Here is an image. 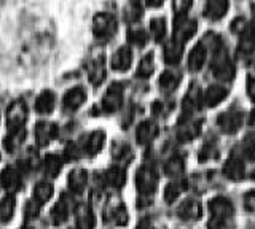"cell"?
I'll return each instance as SVG.
<instances>
[{
	"label": "cell",
	"instance_id": "obj_10",
	"mask_svg": "<svg viewBox=\"0 0 255 229\" xmlns=\"http://www.w3.org/2000/svg\"><path fill=\"white\" fill-rule=\"evenodd\" d=\"M21 183H22V177H21V170L18 167L8 165V167H5L3 172L0 173V185H2V188L8 194H14L21 188Z\"/></svg>",
	"mask_w": 255,
	"mask_h": 229
},
{
	"label": "cell",
	"instance_id": "obj_49",
	"mask_svg": "<svg viewBox=\"0 0 255 229\" xmlns=\"http://www.w3.org/2000/svg\"><path fill=\"white\" fill-rule=\"evenodd\" d=\"M137 229H151V226H150V223H148L147 220H143L142 223L139 225V228H137Z\"/></svg>",
	"mask_w": 255,
	"mask_h": 229
},
{
	"label": "cell",
	"instance_id": "obj_20",
	"mask_svg": "<svg viewBox=\"0 0 255 229\" xmlns=\"http://www.w3.org/2000/svg\"><path fill=\"white\" fill-rule=\"evenodd\" d=\"M227 96H228L227 88H223V86H220V84H212L204 91L203 102L207 107H217L222 100L227 99Z\"/></svg>",
	"mask_w": 255,
	"mask_h": 229
},
{
	"label": "cell",
	"instance_id": "obj_30",
	"mask_svg": "<svg viewBox=\"0 0 255 229\" xmlns=\"http://www.w3.org/2000/svg\"><path fill=\"white\" fill-rule=\"evenodd\" d=\"M24 140H26V129L24 128L18 131H10V134H8L3 140V147L8 153H13L22 145Z\"/></svg>",
	"mask_w": 255,
	"mask_h": 229
},
{
	"label": "cell",
	"instance_id": "obj_51",
	"mask_svg": "<svg viewBox=\"0 0 255 229\" xmlns=\"http://www.w3.org/2000/svg\"><path fill=\"white\" fill-rule=\"evenodd\" d=\"M24 229H32V228H24Z\"/></svg>",
	"mask_w": 255,
	"mask_h": 229
},
{
	"label": "cell",
	"instance_id": "obj_39",
	"mask_svg": "<svg viewBox=\"0 0 255 229\" xmlns=\"http://www.w3.org/2000/svg\"><path fill=\"white\" fill-rule=\"evenodd\" d=\"M183 188H185V183H180V181H172V183H169L164 189V201L172 204L182 194Z\"/></svg>",
	"mask_w": 255,
	"mask_h": 229
},
{
	"label": "cell",
	"instance_id": "obj_21",
	"mask_svg": "<svg viewBox=\"0 0 255 229\" xmlns=\"http://www.w3.org/2000/svg\"><path fill=\"white\" fill-rule=\"evenodd\" d=\"M206 59H207L206 46L204 43H198L188 54V69L191 72H199V70L204 67Z\"/></svg>",
	"mask_w": 255,
	"mask_h": 229
},
{
	"label": "cell",
	"instance_id": "obj_36",
	"mask_svg": "<svg viewBox=\"0 0 255 229\" xmlns=\"http://www.w3.org/2000/svg\"><path fill=\"white\" fill-rule=\"evenodd\" d=\"M155 70V59H153V53H148L145 54L140 62H139V67H137V76L139 78H148Z\"/></svg>",
	"mask_w": 255,
	"mask_h": 229
},
{
	"label": "cell",
	"instance_id": "obj_25",
	"mask_svg": "<svg viewBox=\"0 0 255 229\" xmlns=\"http://www.w3.org/2000/svg\"><path fill=\"white\" fill-rule=\"evenodd\" d=\"M239 51L244 54L255 53V27L251 24L239 34Z\"/></svg>",
	"mask_w": 255,
	"mask_h": 229
},
{
	"label": "cell",
	"instance_id": "obj_46",
	"mask_svg": "<svg viewBox=\"0 0 255 229\" xmlns=\"http://www.w3.org/2000/svg\"><path fill=\"white\" fill-rule=\"evenodd\" d=\"M244 205H246V209L255 213V191H249V193H246L244 196Z\"/></svg>",
	"mask_w": 255,
	"mask_h": 229
},
{
	"label": "cell",
	"instance_id": "obj_18",
	"mask_svg": "<svg viewBox=\"0 0 255 229\" xmlns=\"http://www.w3.org/2000/svg\"><path fill=\"white\" fill-rule=\"evenodd\" d=\"M228 0H206L204 14L212 21H219L228 13Z\"/></svg>",
	"mask_w": 255,
	"mask_h": 229
},
{
	"label": "cell",
	"instance_id": "obj_50",
	"mask_svg": "<svg viewBox=\"0 0 255 229\" xmlns=\"http://www.w3.org/2000/svg\"><path fill=\"white\" fill-rule=\"evenodd\" d=\"M249 123H251V124H255V112L251 113V120H249Z\"/></svg>",
	"mask_w": 255,
	"mask_h": 229
},
{
	"label": "cell",
	"instance_id": "obj_8",
	"mask_svg": "<svg viewBox=\"0 0 255 229\" xmlns=\"http://www.w3.org/2000/svg\"><path fill=\"white\" fill-rule=\"evenodd\" d=\"M243 120H244V116H243L241 110L230 108V110H227V112L219 115L217 124L225 134H235L243 126Z\"/></svg>",
	"mask_w": 255,
	"mask_h": 229
},
{
	"label": "cell",
	"instance_id": "obj_28",
	"mask_svg": "<svg viewBox=\"0 0 255 229\" xmlns=\"http://www.w3.org/2000/svg\"><path fill=\"white\" fill-rule=\"evenodd\" d=\"M203 102V94L201 89L198 88L196 84H193L187 92V97L183 100V110H185L187 115H191L195 110L199 107V104Z\"/></svg>",
	"mask_w": 255,
	"mask_h": 229
},
{
	"label": "cell",
	"instance_id": "obj_3",
	"mask_svg": "<svg viewBox=\"0 0 255 229\" xmlns=\"http://www.w3.org/2000/svg\"><path fill=\"white\" fill-rule=\"evenodd\" d=\"M117 19L114 14L110 13H98L93 19V34L96 40L106 42L110 40L117 32Z\"/></svg>",
	"mask_w": 255,
	"mask_h": 229
},
{
	"label": "cell",
	"instance_id": "obj_27",
	"mask_svg": "<svg viewBox=\"0 0 255 229\" xmlns=\"http://www.w3.org/2000/svg\"><path fill=\"white\" fill-rule=\"evenodd\" d=\"M179 215L183 220H198L201 217V204L196 199H187L180 204Z\"/></svg>",
	"mask_w": 255,
	"mask_h": 229
},
{
	"label": "cell",
	"instance_id": "obj_42",
	"mask_svg": "<svg viewBox=\"0 0 255 229\" xmlns=\"http://www.w3.org/2000/svg\"><path fill=\"white\" fill-rule=\"evenodd\" d=\"M191 5H193V0H172V8H174L175 18L187 16Z\"/></svg>",
	"mask_w": 255,
	"mask_h": 229
},
{
	"label": "cell",
	"instance_id": "obj_37",
	"mask_svg": "<svg viewBox=\"0 0 255 229\" xmlns=\"http://www.w3.org/2000/svg\"><path fill=\"white\" fill-rule=\"evenodd\" d=\"M128 42H129L131 45L134 46H139V48H142V46H145L147 42H148V35L143 29L140 27H132L128 30Z\"/></svg>",
	"mask_w": 255,
	"mask_h": 229
},
{
	"label": "cell",
	"instance_id": "obj_13",
	"mask_svg": "<svg viewBox=\"0 0 255 229\" xmlns=\"http://www.w3.org/2000/svg\"><path fill=\"white\" fill-rule=\"evenodd\" d=\"M59 134V128L54 123L40 121L35 126V140L38 147H46L50 142H53Z\"/></svg>",
	"mask_w": 255,
	"mask_h": 229
},
{
	"label": "cell",
	"instance_id": "obj_15",
	"mask_svg": "<svg viewBox=\"0 0 255 229\" xmlns=\"http://www.w3.org/2000/svg\"><path fill=\"white\" fill-rule=\"evenodd\" d=\"M223 173L225 177L233 180V181H239L243 180L246 175V165L244 161L239 156H230L225 165H223Z\"/></svg>",
	"mask_w": 255,
	"mask_h": 229
},
{
	"label": "cell",
	"instance_id": "obj_7",
	"mask_svg": "<svg viewBox=\"0 0 255 229\" xmlns=\"http://www.w3.org/2000/svg\"><path fill=\"white\" fill-rule=\"evenodd\" d=\"M123 104V84L112 83L106 91L101 102V107L106 113H114Z\"/></svg>",
	"mask_w": 255,
	"mask_h": 229
},
{
	"label": "cell",
	"instance_id": "obj_47",
	"mask_svg": "<svg viewBox=\"0 0 255 229\" xmlns=\"http://www.w3.org/2000/svg\"><path fill=\"white\" fill-rule=\"evenodd\" d=\"M247 94H249L251 100L255 102V76H251L247 80Z\"/></svg>",
	"mask_w": 255,
	"mask_h": 229
},
{
	"label": "cell",
	"instance_id": "obj_14",
	"mask_svg": "<svg viewBox=\"0 0 255 229\" xmlns=\"http://www.w3.org/2000/svg\"><path fill=\"white\" fill-rule=\"evenodd\" d=\"M75 225L77 229H94L96 217L88 204H78L75 207Z\"/></svg>",
	"mask_w": 255,
	"mask_h": 229
},
{
	"label": "cell",
	"instance_id": "obj_48",
	"mask_svg": "<svg viewBox=\"0 0 255 229\" xmlns=\"http://www.w3.org/2000/svg\"><path fill=\"white\" fill-rule=\"evenodd\" d=\"M163 2H164V0H147V5L148 6H153V8H155V6L163 5Z\"/></svg>",
	"mask_w": 255,
	"mask_h": 229
},
{
	"label": "cell",
	"instance_id": "obj_35",
	"mask_svg": "<svg viewBox=\"0 0 255 229\" xmlns=\"http://www.w3.org/2000/svg\"><path fill=\"white\" fill-rule=\"evenodd\" d=\"M150 32L153 35L155 42H163L166 32H167V24L164 18H153L150 21Z\"/></svg>",
	"mask_w": 255,
	"mask_h": 229
},
{
	"label": "cell",
	"instance_id": "obj_33",
	"mask_svg": "<svg viewBox=\"0 0 255 229\" xmlns=\"http://www.w3.org/2000/svg\"><path fill=\"white\" fill-rule=\"evenodd\" d=\"M14 196L13 194H6L2 201H0V221L2 223H8L13 215H14Z\"/></svg>",
	"mask_w": 255,
	"mask_h": 229
},
{
	"label": "cell",
	"instance_id": "obj_9",
	"mask_svg": "<svg viewBox=\"0 0 255 229\" xmlns=\"http://www.w3.org/2000/svg\"><path fill=\"white\" fill-rule=\"evenodd\" d=\"M198 30V22L193 19H188L187 16L175 18L174 21V40L185 45Z\"/></svg>",
	"mask_w": 255,
	"mask_h": 229
},
{
	"label": "cell",
	"instance_id": "obj_29",
	"mask_svg": "<svg viewBox=\"0 0 255 229\" xmlns=\"http://www.w3.org/2000/svg\"><path fill=\"white\" fill-rule=\"evenodd\" d=\"M53 191H54L53 183H50V181H40V183L35 185V188H34L32 199H34L35 202H38L40 205H43L45 202H48L51 199Z\"/></svg>",
	"mask_w": 255,
	"mask_h": 229
},
{
	"label": "cell",
	"instance_id": "obj_12",
	"mask_svg": "<svg viewBox=\"0 0 255 229\" xmlns=\"http://www.w3.org/2000/svg\"><path fill=\"white\" fill-rule=\"evenodd\" d=\"M85 100H86V91L83 88H80V86H77V88H72L64 94L62 108L66 110L67 113L77 112V110L85 104Z\"/></svg>",
	"mask_w": 255,
	"mask_h": 229
},
{
	"label": "cell",
	"instance_id": "obj_16",
	"mask_svg": "<svg viewBox=\"0 0 255 229\" xmlns=\"http://www.w3.org/2000/svg\"><path fill=\"white\" fill-rule=\"evenodd\" d=\"M132 64V51L129 46H122L118 48L114 56H112V69L117 72H126Z\"/></svg>",
	"mask_w": 255,
	"mask_h": 229
},
{
	"label": "cell",
	"instance_id": "obj_40",
	"mask_svg": "<svg viewBox=\"0 0 255 229\" xmlns=\"http://www.w3.org/2000/svg\"><path fill=\"white\" fill-rule=\"evenodd\" d=\"M243 153L249 161H255V132L247 134L243 140Z\"/></svg>",
	"mask_w": 255,
	"mask_h": 229
},
{
	"label": "cell",
	"instance_id": "obj_6",
	"mask_svg": "<svg viewBox=\"0 0 255 229\" xmlns=\"http://www.w3.org/2000/svg\"><path fill=\"white\" fill-rule=\"evenodd\" d=\"M156 183H158V177L153 169L148 167V165L139 167L137 173H135V186H137V191L140 194L150 196L156 189Z\"/></svg>",
	"mask_w": 255,
	"mask_h": 229
},
{
	"label": "cell",
	"instance_id": "obj_5",
	"mask_svg": "<svg viewBox=\"0 0 255 229\" xmlns=\"http://www.w3.org/2000/svg\"><path fill=\"white\" fill-rule=\"evenodd\" d=\"M74 209H75V204H74V199H72V196L70 194H61L58 202L54 204V207L50 212L51 223L54 226H59L62 223H66Z\"/></svg>",
	"mask_w": 255,
	"mask_h": 229
},
{
	"label": "cell",
	"instance_id": "obj_41",
	"mask_svg": "<svg viewBox=\"0 0 255 229\" xmlns=\"http://www.w3.org/2000/svg\"><path fill=\"white\" fill-rule=\"evenodd\" d=\"M198 132H199V124L187 121L182 124V128L179 131V137L180 140H191L195 136H198Z\"/></svg>",
	"mask_w": 255,
	"mask_h": 229
},
{
	"label": "cell",
	"instance_id": "obj_32",
	"mask_svg": "<svg viewBox=\"0 0 255 229\" xmlns=\"http://www.w3.org/2000/svg\"><path fill=\"white\" fill-rule=\"evenodd\" d=\"M180 83V75L177 72H172V70H166V72L159 76V89L164 92H172Z\"/></svg>",
	"mask_w": 255,
	"mask_h": 229
},
{
	"label": "cell",
	"instance_id": "obj_19",
	"mask_svg": "<svg viewBox=\"0 0 255 229\" xmlns=\"http://www.w3.org/2000/svg\"><path fill=\"white\" fill-rule=\"evenodd\" d=\"M158 136V126L153 121H143L135 129V140L139 145H148Z\"/></svg>",
	"mask_w": 255,
	"mask_h": 229
},
{
	"label": "cell",
	"instance_id": "obj_2",
	"mask_svg": "<svg viewBox=\"0 0 255 229\" xmlns=\"http://www.w3.org/2000/svg\"><path fill=\"white\" fill-rule=\"evenodd\" d=\"M212 74L215 78H219L222 81H230L235 76V66L231 59L228 58L227 50L223 48V45L219 46L217 50H214L212 58Z\"/></svg>",
	"mask_w": 255,
	"mask_h": 229
},
{
	"label": "cell",
	"instance_id": "obj_31",
	"mask_svg": "<svg viewBox=\"0 0 255 229\" xmlns=\"http://www.w3.org/2000/svg\"><path fill=\"white\" fill-rule=\"evenodd\" d=\"M62 167V159L58 154H46L43 159V172L48 178H54L59 175Z\"/></svg>",
	"mask_w": 255,
	"mask_h": 229
},
{
	"label": "cell",
	"instance_id": "obj_17",
	"mask_svg": "<svg viewBox=\"0 0 255 229\" xmlns=\"http://www.w3.org/2000/svg\"><path fill=\"white\" fill-rule=\"evenodd\" d=\"M88 185V173L85 169L77 167L74 169L67 177V186L69 191L74 194H82L85 191V188Z\"/></svg>",
	"mask_w": 255,
	"mask_h": 229
},
{
	"label": "cell",
	"instance_id": "obj_11",
	"mask_svg": "<svg viewBox=\"0 0 255 229\" xmlns=\"http://www.w3.org/2000/svg\"><path fill=\"white\" fill-rule=\"evenodd\" d=\"M104 144H106V132L104 131H94L91 134L83 139V142L80 144V148H82V153L86 156H94L98 154Z\"/></svg>",
	"mask_w": 255,
	"mask_h": 229
},
{
	"label": "cell",
	"instance_id": "obj_26",
	"mask_svg": "<svg viewBox=\"0 0 255 229\" xmlns=\"http://www.w3.org/2000/svg\"><path fill=\"white\" fill-rule=\"evenodd\" d=\"M182 54H183V43L174 40V38L171 42L166 43V46H164V61L169 66L179 64L180 59H182Z\"/></svg>",
	"mask_w": 255,
	"mask_h": 229
},
{
	"label": "cell",
	"instance_id": "obj_34",
	"mask_svg": "<svg viewBox=\"0 0 255 229\" xmlns=\"http://www.w3.org/2000/svg\"><path fill=\"white\" fill-rule=\"evenodd\" d=\"M183 169H185V164H183V159H182V157H179V156L171 157V159L164 164L166 175L171 177V178H179V177H182Z\"/></svg>",
	"mask_w": 255,
	"mask_h": 229
},
{
	"label": "cell",
	"instance_id": "obj_22",
	"mask_svg": "<svg viewBox=\"0 0 255 229\" xmlns=\"http://www.w3.org/2000/svg\"><path fill=\"white\" fill-rule=\"evenodd\" d=\"M106 61L104 56H98L91 61L90 69H88V76H90V81L94 86H99L104 80H106Z\"/></svg>",
	"mask_w": 255,
	"mask_h": 229
},
{
	"label": "cell",
	"instance_id": "obj_24",
	"mask_svg": "<svg viewBox=\"0 0 255 229\" xmlns=\"http://www.w3.org/2000/svg\"><path fill=\"white\" fill-rule=\"evenodd\" d=\"M56 97L53 91H42L35 100V110L40 115H50L54 110Z\"/></svg>",
	"mask_w": 255,
	"mask_h": 229
},
{
	"label": "cell",
	"instance_id": "obj_45",
	"mask_svg": "<svg viewBox=\"0 0 255 229\" xmlns=\"http://www.w3.org/2000/svg\"><path fill=\"white\" fill-rule=\"evenodd\" d=\"M247 26L249 24H247L244 18H236V19H233V22H231V30H233L235 34H241Z\"/></svg>",
	"mask_w": 255,
	"mask_h": 229
},
{
	"label": "cell",
	"instance_id": "obj_44",
	"mask_svg": "<svg viewBox=\"0 0 255 229\" xmlns=\"http://www.w3.org/2000/svg\"><path fill=\"white\" fill-rule=\"evenodd\" d=\"M129 147H126V145H117V148H114V156L117 157L118 161H122V159H129Z\"/></svg>",
	"mask_w": 255,
	"mask_h": 229
},
{
	"label": "cell",
	"instance_id": "obj_1",
	"mask_svg": "<svg viewBox=\"0 0 255 229\" xmlns=\"http://www.w3.org/2000/svg\"><path fill=\"white\" fill-rule=\"evenodd\" d=\"M211 210V221L209 229H227L228 221L233 217V205L227 197H214L209 202Z\"/></svg>",
	"mask_w": 255,
	"mask_h": 229
},
{
	"label": "cell",
	"instance_id": "obj_23",
	"mask_svg": "<svg viewBox=\"0 0 255 229\" xmlns=\"http://www.w3.org/2000/svg\"><path fill=\"white\" fill-rule=\"evenodd\" d=\"M104 178H106L107 185H110L115 189H120L126 183V172L122 165H112V167H109L106 173H104Z\"/></svg>",
	"mask_w": 255,
	"mask_h": 229
},
{
	"label": "cell",
	"instance_id": "obj_38",
	"mask_svg": "<svg viewBox=\"0 0 255 229\" xmlns=\"http://www.w3.org/2000/svg\"><path fill=\"white\" fill-rule=\"evenodd\" d=\"M109 218L114 221L117 226H125L128 223V212L125 209V205L118 204L115 207H112L110 213H109Z\"/></svg>",
	"mask_w": 255,
	"mask_h": 229
},
{
	"label": "cell",
	"instance_id": "obj_4",
	"mask_svg": "<svg viewBox=\"0 0 255 229\" xmlns=\"http://www.w3.org/2000/svg\"><path fill=\"white\" fill-rule=\"evenodd\" d=\"M27 120V105L26 102L18 99L10 104L6 110V128L8 131L22 129Z\"/></svg>",
	"mask_w": 255,
	"mask_h": 229
},
{
	"label": "cell",
	"instance_id": "obj_43",
	"mask_svg": "<svg viewBox=\"0 0 255 229\" xmlns=\"http://www.w3.org/2000/svg\"><path fill=\"white\" fill-rule=\"evenodd\" d=\"M40 207H42V205H40L38 202H35L34 199H30V201L26 204V207H24V213H26V217H27L29 220H34V218L38 217Z\"/></svg>",
	"mask_w": 255,
	"mask_h": 229
}]
</instances>
